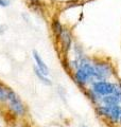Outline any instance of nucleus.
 <instances>
[{"label": "nucleus", "instance_id": "1", "mask_svg": "<svg viewBox=\"0 0 121 127\" xmlns=\"http://www.w3.org/2000/svg\"><path fill=\"white\" fill-rule=\"evenodd\" d=\"M90 90L100 97L111 95V94L121 95V85L111 83V82H106V81L92 82Z\"/></svg>", "mask_w": 121, "mask_h": 127}, {"label": "nucleus", "instance_id": "14", "mask_svg": "<svg viewBox=\"0 0 121 127\" xmlns=\"http://www.w3.org/2000/svg\"><path fill=\"white\" fill-rule=\"evenodd\" d=\"M119 124H121V117H120V119H119Z\"/></svg>", "mask_w": 121, "mask_h": 127}, {"label": "nucleus", "instance_id": "4", "mask_svg": "<svg viewBox=\"0 0 121 127\" xmlns=\"http://www.w3.org/2000/svg\"><path fill=\"white\" fill-rule=\"evenodd\" d=\"M94 67H95V73H96L95 75L96 81H105L113 73V69L107 64H97Z\"/></svg>", "mask_w": 121, "mask_h": 127}, {"label": "nucleus", "instance_id": "2", "mask_svg": "<svg viewBox=\"0 0 121 127\" xmlns=\"http://www.w3.org/2000/svg\"><path fill=\"white\" fill-rule=\"evenodd\" d=\"M97 112L114 124H119V119L121 117L120 105H100L97 107Z\"/></svg>", "mask_w": 121, "mask_h": 127}, {"label": "nucleus", "instance_id": "10", "mask_svg": "<svg viewBox=\"0 0 121 127\" xmlns=\"http://www.w3.org/2000/svg\"><path fill=\"white\" fill-rule=\"evenodd\" d=\"M53 29H54V32L59 35V36H60V34H62V32L64 30L59 21H54V23H53Z\"/></svg>", "mask_w": 121, "mask_h": 127}, {"label": "nucleus", "instance_id": "7", "mask_svg": "<svg viewBox=\"0 0 121 127\" xmlns=\"http://www.w3.org/2000/svg\"><path fill=\"white\" fill-rule=\"evenodd\" d=\"M60 37H62V40H63V45L67 51L70 48V45H71V39H70V36H69V34H68V32L63 30L62 34H60Z\"/></svg>", "mask_w": 121, "mask_h": 127}, {"label": "nucleus", "instance_id": "9", "mask_svg": "<svg viewBox=\"0 0 121 127\" xmlns=\"http://www.w3.org/2000/svg\"><path fill=\"white\" fill-rule=\"evenodd\" d=\"M9 97V88H4L3 86L0 85V101L6 102Z\"/></svg>", "mask_w": 121, "mask_h": 127}, {"label": "nucleus", "instance_id": "3", "mask_svg": "<svg viewBox=\"0 0 121 127\" xmlns=\"http://www.w3.org/2000/svg\"><path fill=\"white\" fill-rule=\"evenodd\" d=\"M7 102L10 103V107L17 116H22L25 113V107H23L21 101L18 97L13 90L9 89V97H7Z\"/></svg>", "mask_w": 121, "mask_h": 127}, {"label": "nucleus", "instance_id": "8", "mask_svg": "<svg viewBox=\"0 0 121 127\" xmlns=\"http://www.w3.org/2000/svg\"><path fill=\"white\" fill-rule=\"evenodd\" d=\"M34 72H35V75L39 78V81L42 83H44L45 85H49V86L51 85V81L46 76V75H44L42 72H40L38 68H36V67H35V68H34Z\"/></svg>", "mask_w": 121, "mask_h": 127}, {"label": "nucleus", "instance_id": "11", "mask_svg": "<svg viewBox=\"0 0 121 127\" xmlns=\"http://www.w3.org/2000/svg\"><path fill=\"white\" fill-rule=\"evenodd\" d=\"M10 0H0V6H9Z\"/></svg>", "mask_w": 121, "mask_h": 127}, {"label": "nucleus", "instance_id": "5", "mask_svg": "<svg viewBox=\"0 0 121 127\" xmlns=\"http://www.w3.org/2000/svg\"><path fill=\"white\" fill-rule=\"evenodd\" d=\"M102 105H120L121 104V95L111 94L106 96H102L100 100Z\"/></svg>", "mask_w": 121, "mask_h": 127}, {"label": "nucleus", "instance_id": "12", "mask_svg": "<svg viewBox=\"0 0 121 127\" xmlns=\"http://www.w3.org/2000/svg\"><path fill=\"white\" fill-rule=\"evenodd\" d=\"M32 5H39V0H28Z\"/></svg>", "mask_w": 121, "mask_h": 127}, {"label": "nucleus", "instance_id": "13", "mask_svg": "<svg viewBox=\"0 0 121 127\" xmlns=\"http://www.w3.org/2000/svg\"><path fill=\"white\" fill-rule=\"evenodd\" d=\"M80 127H88V126H86V125H84V124H82V125H80Z\"/></svg>", "mask_w": 121, "mask_h": 127}, {"label": "nucleus", "instance_id": "6", "mask_svg": "<svg viewBox=\"0 0 121 127\" xmlns=\"http://www.w3.org/2000/svg\"><path fill=\"white\" fill-rule=\"evenodd\" d=\"M33 57H34V59H35V62H36V64H37V67H38V69H39V71L42 72L44 75H47L49 74V69H48V67H47V65L45 63H44V61L42 59V57L39 56V54L36 52V51H33Z\"/></svg>", "mask_w": 121, "mask_h": 127}]
</instances>
